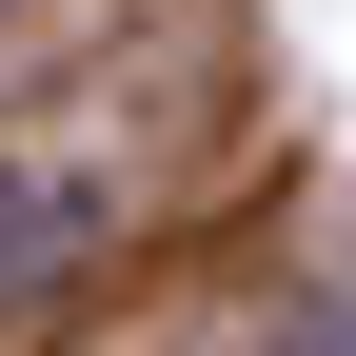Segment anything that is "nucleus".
Instances as JSON below:
<instances>
[{
    "label": "nucleus",
    "instance_id": "nucleus-2",
    "mask_svg": "<svg viewBox=\"0 0 356 356\" xmlns=\"http://www.w3.org/2000/svg\"><path fill=\"white\" fill-rule=\"evenodd\" d=\"M238 356H356V297H317V317H277V337H238Z\"/></svg>",
    "mask_w": 356,
    "mask_h": 356
},
{
    "label": "nucleus",
    "instance_id": "nucleus-1",
    "mask_svg": "<svg viewBox=\"0 0 356 356\" xmlns=\"http://www.w3.org/2000/svg\"><path fill=\"white\" fill-rule=\"evenodd\" d=\"M60 238H79V178H60V159H0V297H20Z\"/></svg>",
    "mask_w": 356,
    "mask_h": 356
}]
</instances>
